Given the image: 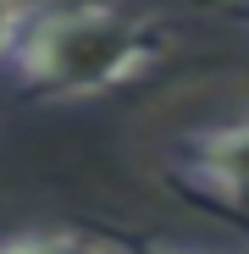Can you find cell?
<instances>
[{
    "label": "cell",
    "instance_id": "6da1fadb",
    "mask_svg": "<svg viewBox=\"0 0 249 254\" xmlns=\"http://www.w3.org/2000/svg\"><path fill=\"white\" fill-rule=\"evenodd\" d=\"M161 56V33L111 0H28L6 45V72L22 94L83 100L122 89Z\"/></svg>",
    "mask_w": 249,
    "mask_h": 254
},
{
    "label": "cell",
    "instance_id": "7a4b0ae2",
    "mask_svg": "<svg viewBox=\"0 0 249 254\" xmlns=\"http://www.w3.org/2000/svg\"><path fill=\"white\" fill-rule=\"evenodd\" d=\"M183 160H188V177L205 193H216L227 210H244L249 216V122L194 133L183 144Z\"/></svg>",
    "mask_w": 249,
    "mask_h": 254
},
{
    "label": "cell",
    "instance_id": "3957f363",
    "mask_svg": "<svg viewBox=\"0 0 249 254\" xmlns=\"http://www.w3.org/2000/svg\"><path fill=\"white\" fill-rule=\"evenodd\" d=\"M0 254H105V249L78 232H17L0 238Z\"/></svg>",
    "mask_w": 249,
    "mask_h": 254
},
{
    "label": "cell",
    "instance_id": "277c9868",
    "mask_svg": "<svg viewBox=\"0 0 249 254\" xmlns=\"http://www.w3.org/2000/svg\"><path fill=\"white\" fill-rule=\"evenodd\" d=\"M22 6H28V0H0V56H6L11 33H17V22H22Z\"/></svg>",
    "mask_w": 249,
    "mask_h": 254
}]
</instances>
